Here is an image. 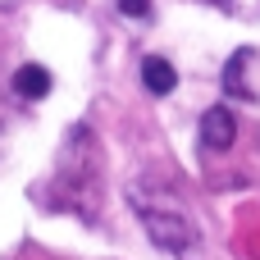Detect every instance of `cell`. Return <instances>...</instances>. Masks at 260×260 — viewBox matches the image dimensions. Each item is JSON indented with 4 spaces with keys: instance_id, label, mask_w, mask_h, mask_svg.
I'll list each match as a JSON object with an SVG mask.
<instances>
[{
    "instance_id": "cell-3",
    "label": "cell",
    "mask_w": 260,
    "mask_h": 260,
    "mask_svg": "<svg viewBox=\"0 0 260 260\" xmlns=\"http://www.w3.org/2000/svg\"><path fill=\"white\" fill-rule=\"evenodd\" d=\"M233 137H238V123H233V114H229L224 105H215V110L201 114V142H206L210 151H229Z\"/></svg>"
},
{
    "instance_id": "cell-1",
    "label": "cell",
    "mask_w": 260,
    "mask_h": 260,
    "mask_svg": "<svg viewBox=\"0 0 260 260\" xmlns=\"http://www.w3.org/2000/svg\"><path fill=\"white\" fill-rule=\"evenodd\" d=\"M128 197H133V210L142 215V224H146V233H151V242L160 247V251H174V256H187L192 247H197V224H192V215L183 210V201L169 192V187H155V183H133L128 187Z\"/></svg>"
},
{
    "instance_id": "cell-5",
    "label": "cell",
    "mask_w": 260,
    "mask_h": 260,
    "mask_svg": "<svg viewBox=\"0 0 260 260\" xmlns=\"http://www.w3.org/2000/svg\"><path fill=\"white\" fill-rule=\"evenodd\" d=\"M14 91H18L23 101H41V96H50V73H46L41 64H23V69L14 73Z\"/></svg>"
},
{
    "instance_id": "cell-4",
    "label": "cell",
    "mask_w": 260,
    "mask_h": 260,
    "mask_svg": "<svg viewBox=\"0 0 260 260\" xmlns=\"http://www.w3.org/2000/svg\"><path fill=\"white\" fill-rule=\"evenodd\" d=\"M142 82H146V91H151V96H169V91L178 87V73H174V64H169V59L151 55V59H142Z\"/></svg>"
},
{
    "instance_id": "cell-6",
    "label": "cell",
    "mask_w": 260,
    "mask_h": 260,
    "mask_svg": "<svg viewBox=\"0 0 260 260\" xmlns=\"http://www.w3.org/2000/svg\"><path fill=\"white\" fill-rule=\"evenodd\" d=\"M119 9H123L128 18H142V14L151 9V0H119Z\"/></svg>"
},
{
    "instance_id": "cell-2",
    "label": "cell",
    "mask_w": 260,
    "mask_h": 260,
    "mask_svg": "<svg viewBox=\"0 0 260 260\" xmlns=\"http://www.w3.org/2000/svg\"><path fill=\"white\" fill-rule=\"evenodd\" d=\"M59 174L69 178V206H78L91 219L96 215V142H91L87 128H73L69 146H64Z\"/></svg>"
}]
</instances>
